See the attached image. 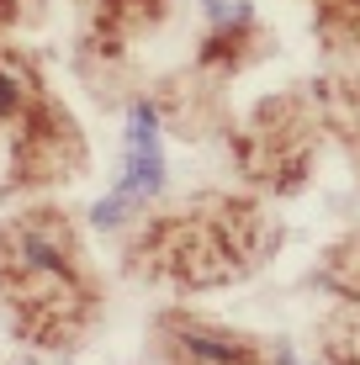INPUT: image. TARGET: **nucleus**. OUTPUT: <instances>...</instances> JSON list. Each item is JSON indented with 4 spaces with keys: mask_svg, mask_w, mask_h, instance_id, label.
Listing matches in <instances>:
<instances>
[{
    "mask_svg": "<svg viewBox=\"0 0 360 365\" xmlns=\"http://www.w3.org/2000/svg\"><path fill=\"white\" fill-rule=\"evenodd\" d=\"M96 275L58 207H32L0 228V307L27 344L69 349L96 318Z\"/></svg>",
    "mask_w": 360,
    "mask_h": 365,
    "instance_id": "1",
    "label": "nucleus"
},
{
    "mask_svg": "<svg viewBox=\"0 0 360 365\" xmlns=\"http://www.w3.org/2000/svg\"><path fill=\"white\" fill-rule=\"evenodd\" d=\"M154 344L165 365H265V349L254 339L228 334L202 318H185V312H170V318L154 323Z\"/></svg>",
    "mask_w": 360,
    "mask_h": 365,
    "instance_id": "2",
    "label": "nucleus"
}]
</instances>
